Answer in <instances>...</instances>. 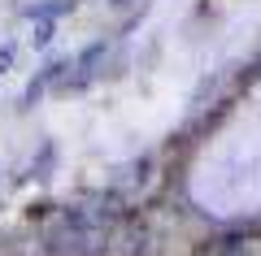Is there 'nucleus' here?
Wrapping results in <instances>:
<instances>
[{
	"label": "nucleus",
	"mask_w": 261,
	"mask_h": 256,
	"mask_svg": "<svg viewBox=\"0 0 261 256\" xmlns=\"http://www.w3.org/2000/svg\"><path fill=\"white\" fill-rule=\"evenodd\" d=\"M100 61H105V44L87 48V52H83V61H79V82H83V78H92V74H96V65H100Z\"/></svg>",
	"instance_id": "f257e3e1"
},
{
	"label": "nucleus",
	"mask_w": 261,
	"mask_h": 256,
	"mask_svg": "<svg viewBox=\"0 0 261 256\" xmlns=\"http://www.w3.org/2000/svg\"><path fill=\"white\" fill-rule=\"evenodd\" d=\"M31 18H57V13H70V0H53V5H35V9H27Z\"/></svg>",
	"instance_id": "f03ea898"
},
{
	"label": "nucleus",
	"mask_w": 261,
	"mask_h": 256,
	"mask_svg": "<svg viewBox=\"0 0 261 256\" xmlns=\"http://www.w3.org/2000/svg\"><path fill=\"white\" fill-rule=\"evenodd\" d=\"M48 39H53V26H39V31H35V44H39V48H44V44H48Z\"/></svg>",
	"instance_id": "7ed1b4c3"
},
{
	"label": "nucleus",
	"mask_w": 261,
	"mask_h": 256,
	"mask_svg": "<svg viewBox=\"0 0 261 256\" xmlns=\"http://www.w3.org/2000/svg\"><path fill=\"white\" fill-rule=\"evenodd\" d=\"M9 61H13V48H0V70H9Z\"/></svg>",
	"instance_id": "20e7f679"
},
{
	"label": "nucleus",
	"mask_w": 261,
	"mask_h": 256,
	"mask_svg": "<svg viewBox=\"0 0 261 256\" xmlns=\"http://www.w3.org/2000/svg\"><path fill=\"white\" fill-rule=\"evenodd\" d=\"M118 5H122V0H118Z\"/></svg>",
	"instance_id": "39448f33"
}]
</instances>
